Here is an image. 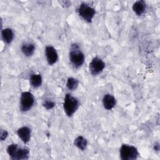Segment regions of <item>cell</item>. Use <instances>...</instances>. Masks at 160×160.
I'll return each mask as SVG.
<instances>
[{"label": "cell", "instance_id": "obj_1", "mask_svg": "<svg viewBox=\"0 0 160 160\" xmlns=\"http://www.w3.org/2000/svg\"><path fill=\"white\" fill-rule=\"evenodd\" d=\"M69 59L71 64L75 68H79L84 64L85 56L78 43L71 44L69 52Z\"/></svg>", "mask_w": 160, "mask_h": 160}, {"label": "cell", "instance_id": "obj_2", "mask_svg": "<svg viewBox=\"0 0 160 160\" xmlns=\"http://www.w3.org/2000/svg\"><path fill=\"white\" fill-rule=\"evenodd\" d=\"M6 152L10 158L13 160L28 159L29 157V149L20 147L17 144H11L6 148Z\"/></svg>", "mask_w": 160, "mask_h": 160}, {"label": "cell", "instance_id": "obj_3", "mask_svg": "<svg viewBox=\"0 0 160 160\" xmlns=\"http://www.w3.org/2000/svg\"><path fill=\"white\" fill-rule=\"evenodd\" d=\"M80 103L76 97L69 93H67L64 98L63 109L64 112L68 117H71L76 112L79 107Z\"/></svg>", "mask_w": 160, "mask_h": 160}, {"label": "cell", "instance_id": "obj_4", "mask_svg": "<svg viewBox=\"0 0 160 160\" xmlns=\"http://www.w3.org/2000/svg\"><path fill=\"white\" fill-rule=\"evenodd\" d=\"M77 12L84 21L91 23L95 16L96 10L88 4L82 2L78 7Z\"/></svg>", "mask_w": 160, "mask_h": 160}, {"label": "cell", "instance_id": "obj_5", "mask_svg": "<svg viewBox=\"0 0 160 160\" xmlns=\"http://www.w3.org/2000/svg\"><path fill=\"white\" fill-rule=\"evenodd\" d=\"M119 154L122 160H135L138 158L139 152L135 146L123 144L119 149Z\"/></svg>", "mask_w": 160, "mask_h": 160}, {"label": "cell", "instance_id": "obj_6", "mask_svg": "<svg viewBox=\"0 0 160 160\" xmlns=\"http://www.w3.org/2000/svg\"><path fill=\"white\" fill-rule=\"evenodd\" d=\"M34 96L31 92L29 91L22 92L21 94L19 101L20 111L23 112L29 111L34 106Z\"/></svg>", "mask_w": 160, "mask_h": 160}, {"label": "cell", "instance_id": "obj_7", "mask_svg": "<svg viewBox=\"0 0 160 160\" xmlns=\"http://www.w3.org/2000/svg\"><path fill=\"white\" fill-rule=\"evenodd\" d=\"M105 68L104 62L98 57H94L89 64V70L93 76H97L101 73Z\"/></svg>", "mask_w": 160, "mask_h": 160}, {"label": "cell", "instance_id": "obj_8", "mask_svg": "<svg viewBox=\"0 0 160 160\" xmlns=\"http://www.w3.org/2000/svg\"><path fill=\"white\" fill-rule=\"evenodd\" d=\"M45 55L48 64L52 66L58 60V54L56 49L51 45L47 46L45 48Z\"/></svg>", "mask_w": 160, "mask_h": 160}, {"label": "cell", "instance_id": "obj_9", "mask_svg": "<svg viewBox=\"0 0 160 160\" xmlns=\"http://www.w3.org/2000/svg\"><path fill=\"white\" fill-rule=\"evenodd\" d=\"M16 133L24 144H27L29 142L31 136V130L29 127L22 126L17 130Z\"/></svg>", "mask_w": 160, "mask_h": 160}, {"label": "cell", "instance_id": "obj_10", "mask_svg": "<svg viewBox=\"0 0 160 160\" xmlns=\"http://www.w3.org/2000/svg\"><path fill=\"white\" fill-rule=\"evenodd\" d=\"M102 102L105 109L111 110L115 107L116 104V99L113 95L108 93L104 95Z\"/></svg>", "mask_w": 160, "mask_h": 160}, {"label": "cell", "instance_id": "obj_11", "mask_svg": "<svg viewBox=\"0 0 160 160\" xmlns=\"http://www.w3.org/2000/svg\"><path fill=\"white\" fill-rule=\"evenodd\" d=\"M132 9L136 15L141 16L146 10V3L143 0L137 1L132 4Z\"/></svg>", "mask_w": 160, "mask_h": 160}, {"label": "cell", "instance_id": "obj_12", "mask_svg": "<svg viewBox=\"0 0 160 160\" xmlns=\"http://www.w3.org/2000/svg\"><path fill=\"white\" fill-rule=\"evenodd\" d=\"M1 38L4 43L9 44L14 39V32L9 28H4L1 30Z\"/></svg>", "mask_w": 160, "mask_h": 160}, {"label": "cell", "instance_id": "obj_13", "mask_svg": "<svg viewBox=\"0 0 160 160\" xmlns=\"http://www.w3.org/2000/svg\"><path fill=\"white\" fill-rule=\"evenodd\" d=\"M35 49L34 44L31 42H25L21 46V51L26 57L32 56L34 53Z\"/></svg>", "mask_w": 160, "mask_h": 160}, {"label": "cell", "instance_id": "obj_14", "mask_svg": "<svg viewBox=\"0 0 160 160\" xmlns=\"http://www.w3.org/2000/svg\"><path fill=\"white\" fill-rule=\"evenodd\" d=\"M29 82L31 86L34 88L40 87L42 82V76L39 74H32L29 77Z\"/></svg>", "mask_w": 160, "mask_h": 160}, {"label": "cell", "instance_id": "obj_15", "mask_svg": "<svg viewBox=\"0 0 160 160\" xmlns=\"http://www.w3.org/2000/svg\"><path fill=\"white\" fill-rule=\"evenodd\" d=\"M74 145L79 149L84 151L88 146V141L82 136H79L74 140Z\"/></svg>", "mask_w": 160, "mask_h": 160}, {"label": "cell", "instance_id": "obj_16", "mask_svg": "<svg viewBox=\"0 0 160 160\" xmlns=\"http://www.w3.org/2000/svg\"><path fill=\"white\" fill-rule=\"evenodd\" d=\"M79 85V81L76 78L70 77L68 78L66 81V87L70 91H74L77 89Z\"/></svg>", "mask_w": 160, "mask_h": 160}, {"label": "cell", "instance_id": "obj_17", "mask_svg": "<svg viewBox=\"0 0 160 160\" xmlns=\"http://www.w3.org/2000/svg\"><path fill=\"white\" fill-rule=\"evenodd\" d=\"M55 105H56L55 102H54L50 99H46L42 102V106L48 110L54 108Z\"/></svg>", "mask_w": 160, "mask_h": 160}, {"label": "cell", "instance_id": "obj_18", "mask_svg": "<svg viewBox=\"0 0 160 160\" xmlns=\"http://www.w3.org/2000/svg\"><path fill=\"white\" fill-rule=\"evenodd\" d=\"M8 136V132L4 129H1L0 131V139L3 141L6 139Z\"/></svg>", "mask_w": 160, "mask_h": 160}, {"label": "cell", "instance_id": "obj_19", "mask_svg": "<svg viewBox=\"0 0 160 160\" xmlns=\"http://www.w3.org/2000/svg\"><path fill=\"white\" fill-rule=\"evenodd\" d=\"M59 3L61 4V6L64 8H68L71 6V1H61Z\"/></svg>", "mask_w": 160, "mask_h": 160}, {"label": "cell", "instance_id": "obj_20", "mask_svg": "<svg viewBox=\"0 0 160 160\" xmlns=\"http://www.w3.org/2000/svg\"><path fill=\"white\" fill-rule=\"evenodd\" d=\"M154 150L156 151H159V144L158 142H156L154 144Z\"/></svg>", "mask_w": 160, "mask_h": 160}]
</instances>
